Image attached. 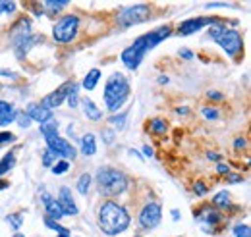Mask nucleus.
Listing matches in <instances>:
<instances>
[{"label": "nucleus", "mask_w": 251, "mask_h": 237, "mask_svg": "<svg viewBox=\"0 0 251 237\" xmlns=\"http://www.w3.org/2000/svg\"><path fill=\"white\" fill-rule=\"evenodd\" d=\"M29 27H31V22L27 18H22L14 27H12V35H14V41L16 39H22L25 35H29Z\"/></svg>", "instance_id": "18"}, {"label": "nucleus", "mask_w": 251, "mask_h": 237, "mask_svg": "<svg viewBox=\"0 0 251 237\" xmlns=\"http://www.w3.org/2000/svg\"><path fill=\"white\" fill-rule=\"evenodd\" d=\"M16 10V2H0V14H12Z\"/></svg>", "instance_id": "34"}, {"label": "nucleus", "mask_w": 251, "mask_h": 237, "mask_svg": "<svg viewBox=\"0 0 251 237\" xmlns=\"http://www.w3.org/2000/svg\"><path fill=\"white\" fill-rule=\"evenodd\" d=\"M8 185H10V183H8V181H4V179H0V191H2V189H6V187H8Z\"/></svg>", "instance_id": "49"}, {"label": "nucleus", "mask_w": 251, "mask_h": 237, "mask_svg": "<svg viewBox=\"0 0 251 237\" xmlns=\"http://www.w3.org/2000/svg\"><path fill=\"white\" fill-rule=\"evenodd\" d=\"M234 147H236V150H240V148L246 147V139H242V137H238L236 139V143H234Z\"/></svg>", "instance_id": "42"}, {"label": "nucleus", "mask_w": 251, "mask_h": 237, "mask_svg": "<svg viewBox=\"0 0 251 237\" xmlns=\"http://www.w3.org/2000/svg\"><path fill=\"white\" fill-rule=\"evenodd\" d=\"M151 18V10L145 6V4H137V6H131V8H126L118 14V25L120 27H131V25H137V24H143Z\"/></svg>", "instance_id": "6"}, {"label": "nucleus", "mask_w": 251, "mask_h": 237, "mask_svg": "<svg viewBox=\"0 0 251 237\" xmlns=\"http://www.w3.org/2000/svg\"><path fill=\"white\" fill-rule=\"evenodd\" d=\"M41 133H43L45 137H54V135H58V121L50 119V121H47V123H41Z\"/></svg>", "instance_id": "23"}, {"label": "nucleus", "mask_w": 251, "mask_h": 237, "mask_svg": "<svg viewBox=\"0 0 251 237\" xmlns=\"http://www.w3.org/2000/svg\"><path fill=\"white\" fill-rule=\"evenodd\" d=\"M205 220L213 226V224H219L220 220H222V216H220L217 210H209V212H207V216H205Z\"/></svg>", "instance_id": "33"}, {"label": "nucleus", "mask_w": 251, "mask_h": 237, "mask_svg": "<svg viewBox=\"0 0 251 237\" xmlns=\"http://www.w3.org/2000/svg\"><path fill=\"white\" fill-rule=\"evenodd\" d=\"M213 24H217L215 18H191V20H186L184 24H180L178 33L180 35H191V33H197L199 29H203L205 25H213Z\"/></svg>", "instance_id": "11"}, {"label": "nucleus", "mask_w": 251, "mask_h": 237, "mask_svg": "<svg viewBox=\"0 0 251 237\" xmlns=\"http://www.w3.org/2000/svg\"><path fill=\"white\" fill-rule=\"evenodd\" d=\"M43 203H45V207H47V214H49L50 220H60V218H64L62 207H60L58 201H54L49 193H43Z\"/></svg>", "instance_id": "14"}, {"label": "nucleus", "mask_w": 251, "mask_h": 237, "mask_svg": "<svg viewBox=\"0 0 251 237\" xmlns=\"http://www.w3.org/2000/svg\"><path fill=\"white\" fill-rule=\"evenodd\" d=\"M209 98H213V100H222L224 95H220V93H211V91H209Z\"/></svg>", "instance_id": "44"}, {"label": "nucleus", "mask_w": 251, "mask_h": 237, "mask_svg": "<svg viewBox=\"0 0 251 237\" xmlns=\"http://www.w3.org/2000/svg\"><path fill=\"white\" fill-rule=\"evenodd\" d=\"M81 152L85 156H93L97 152V141H95L93 133H87V135L81 137Z\"/></svg>", "instance_id": "19"}, {"label": "nucleus", "mask_w": 251, "mask_h": 237, "mask_svg": "<svg viewBox=\"0 0 251 237\" xmlns=\"http://www.w3.org/2000/svg\"><path fill=\"white\" fill-rule=\"evenodd\" d=\"M211 39H215L222 47V50L228 54V56H236L242 47H244V41H242V35L236 29H226L222 25H215L213 29L209 31Z\"/></svg>", "instance_id": "5"}, {"label": "nucleus", "mask_w": 251, "mask_h": 237, "mask_svg": "<svg viewBox=\"0 0 251 237\" xmlns=\"http://www.w3.org/2000/svg\"><path fill=\"white\" fill-rule=\"evenodd\" d=\"M217 172H219V174H226V176H228V174H230V168H228V164H222V162H220L219 166H217Z\"/></svg>", "instance_id": "41"}, {"label": "nucleus", "mask_w": 251, "mask_h": 237, "mask_svg": "<svg viewBox=\"0 0 251 237\" xmlns=\"http://www.w3.org/2000/svg\"><path fill=\"white\" fill-rule=\"evenodd\" d=\"M207 158H209V160H220V156L215 154V152H207Z\"/></svg>", "instance_id": "46"}, {"label": "nucleus", "mask_w": 251, "mask_h": 237, "mask_svg": "<svg viewBox=\"0 0 251 237\" xmlns=\"http://www.w3.org/2000/svg\"><path fill=\"white\" fill-rule=\"evenodd\" d=\"M89 187H91V176L89 174H81V178L77 179V191L81 195H87L89 193Z\"/></svg>", "instance_id": "24"}, {"label": "nucleus", "mask_w": 251, "mask_h": 237, "mask_svg": "<svg viewBox=\"0 0 251 237\" xmlns=\"http://www.w3.org/2000/svg\"><path fill=\"white\" fill-rule=\"evenodd\" d=\"M14 164H16V154H14V152H8V154L0 160V178H2L4 174H8V172L14 168Z\"/></svg>", "instance_id": "21"}, {"label": "nucleus", "mask_w": 251, "mask_h": 237, "mask_svg": "<svg viewBox=\"0 0 251 237\" xmlns=\"http://www.w3.org/2000/svg\"><path fill=\"white\" fill-rule=\"evenodd\" d=\"M95 178H97L99 191L106 197H118L127 187V178L120 170H114V168H99Z\"/></svg>", "instance_id": "4"}, {"label": "nucleus", "mask_w": 251, "mask_h": 237, "mask_svg": "<svg viewBox=\"0 0 251 237\" xmlns=\"http://www.w3.org/2000/svg\"><path fill=\"white\" fill-rule=\"evenodd\" d=\"M81 106H83V112H85L87 119H91V121H99V119L102 118V110L95 104L91 98H83V100H81Z\"/></svg>", "instance_id": "17"}, {"label": "nucleus", "mask_w": 251, "mask_h": 237, "mask_svg": "<svg viewBox=\"0 0 251 237\" xmlns=\"http://www.w3.org/2000/svg\"><path fill=\"white\" fill-rule=\"evenodd\" d=\"M68 168H70V162H68V160H60V162H56V164L52 166V174H56V176L66 174V172H68Z\"/></svg>", "instance_id": "29"}, {"label": "nucleus", "mask_w": 251, "mask_h": 237, "mask_svg": "<svg viewBox=\"0 0 251 237\" xmlns=\"http://www.w3.org/2000/svg\"><path fill=\"white\" fill-rule=\"evenodd\" d=\"M47 139V145H49V150H52L56 156H62L66 160H74L75 158V154H77V150L72 147L66 139L62 137H58V135H54V137H45Z\"/></svg>", "instance_id": "10"}, {"label": "nucleus", "mask_w": 251, "mask_h": 237, "mask_svg": "<svg viewBox=\"0 0 251 237\" xmlns=\"http://www.w3.org/2000/svg\"><path fill=\"white\" fill-rule=\"evenodd\" d=\"M172 218H174V220H178V218H180V214H178V210H172Z\"/></svg>", "instance_id": "51"}, {"label": "nucleus", "mask_w": 251, "mask_h": 237, "mask_svg": "<svg viewBox=\"0 0 251 237\" xmlns=\"http://www.w3.org/2000/svg\"><path fill=\"white\" fill-rule=\"evenodd\" d=\"M99 224L106 236H118V234L127 230L129 214L126 212L124 207H120L112 201H106L99 208Z\"/></svg>", "instance_id": "2"}, {"label": "nucleus", "mask_w": 251, "mask_h": 237, "mask_svg": "<svg viewBox=\"0 0 251 237\" xmlns=\"http://www.w3.org/2000/svg\"><path fill=\"white\" fill-rule=\"evenodd\" d=\"M27 116L31 119H35V121H39V123H47V121L52 119V112L47 110V108L41 106V104H31L29 110H27Z\"/></svg>", "instance_id": "15"}, {"label": "nucleus", "mask_w": 251, "mask_h": 237, "mask_svg": "<svg viewBox=\"0 0 251 237\" xmlns=\"http://www.w3.org/2000/svg\"><path fill=\"white\" fill-rule=\"evenodd\" d=\"M129 96V81L122 73H112L104 87V100L110 112H118V108L124 104Z\"/></svg>", "instance_id": "3"}, {"label": "nucleus", "mask_w": 251, "mask_h": 237, "mask_svg": "<svg viewBox=\"0 0 251 237\" xmlns=\"http://www.w3.org/2000/svg\"><path fill=\"white\" fill-rule=\"evenodd\" d=\"M203 116L207 119H219V112L215 108H203Z\"/></svg>", "instance_id": "37"}, {"label": "nucleus", "mask_w": 251, "mask_h": 237, "mask_svg": "<svg viewBox=\"0 0 251 237\" xmlns=\"http://www.w3.org/2000/svg\"><path fill=\"white\" fill-rule=\"evenodd\" d=\"M0 73H2L4 77H16V73H14V71H6V70H0Z\"/></svg>", "instance_id": "45"}, {"label": "nucleus", "mask_w": 251, "mask_h": 237, "mask_svg": "<svg viewBox=\"0 0 251 237\" xmlns=\"http://www.w3.org/2000/svg\"><path fill=\"white\" fill-rule=\"evenodd\" d=\"M193 189H195V193H197V195H205V193H207V185H205L203 181H197Z\"/></svg>", "instance_id": "38"}, {"label": "nucleus", "mask_w": 251, "mask_h": 237, "mask_svg": "<svg viewBox=\"0 0 251 237\" xmlns=\"http://www.w3.org/2000/svg\"><path fill=\"white\" fill-rule=\"evenodd\" d=\"M226 179H228L230 183H240V181H244V178H242L240 174H228V176H226Z\"/></svg>", "instance_id": "39"}, {"label": "nucleus", "mask_w": 251, "mask_h": 237, "mask_svg": "<svg viewBox=\"0 0 251 237\" xmlns=\"http://www.w3.org/2000/svg\"><path fill=\"white\" fill-rule=\"evenodd\" d=\"M160 218H162V210L158 203H149L145 205L141 214H139V224L143 230H153L160 224Z\"/></svg>", "instance_id": "9"}, {"label": "nucleus", "mask_w": 251, "mask_h": 237, "mask_svg": "<svg viewBox=\"0 0 251 237\" xmlns=\"http://www.w3.org/2000/svg\"><path fill=\"white\" fill-rule=\"evenodd\" d=\"M234 236H236V237H251L250 226H246V224L236 226V228H234Z\"/></svg>", "instance_id": "31"}, {"label": "nucleus", "mask_w": 251, "mask_h": 237, "mask_svg": "<svg viewBox=\"0 0 251 237\" xmlns=\"http://www.w3.org/2000/svg\"><path fill=\"white\" fill-rule=\"evenodd\" d=\"M58 205L62 207L64 216H66V214L75 216V214L79 212V210H77V205H75V201H74V197H72V191H70L68 187H62V189H60V199H58Z\"/></svg>", "instance_id": "13"}, {"label": "nucleus", "mask_w": 251, "mask_h": 237, "mask_svg": "<svg viewBox=\"0 0 251 237\" xmlns=\"http://www.w3.org/2000/svg\"><path fill=\"white\" fill-rule=\"evenodd\" d=\"M77 85L74 83V81H68V83H64L62 87H58V89L54 91V93H50V95H47L45 98H43V104L41 106H45L47 110H54V108H58L60 104H62L64 100L68 98V95L72 93V91L75 89Z\"/></svg>", "instance_id": "8"}, {"label": "nucleus", "mask_w": 251, "mask_h": 237, "mask_svg": "<svg viewBox=\"0 0 251 237\" xmlns=\"http://www.w3.org/2000/svg\"><path fill=\"white\" fill-rule=\"evenodd\" d=\"M8 222H12L14 230H18V228H20V214H16V216H10V218H8Z\"/></svg>", "instance_id": "40"}, {"label": "nucleus", "mask_w": 251, "mask_h": 237, "mask_svg": "<svg viewBox=\"0 0 251 237\" xmlns=\"http://www.w3.org/2000/svg\"><path fill=\"white\" fill-rule=\"evenodd\" d=\"M77 27H79V20L75 16H64L62 20L54 25L52 29V35L58 43H70L75 33H77Z\"/></svg>", "instance_id": "7"}, {"label": "nucleus", "mask_w": 251, "mask_h": 237, "mask_svg": "<svg viewBox=\"0 0 251 237\" xmlns=\"http://www.w3.org/2000/svg\"><path fill=\"white\" fill-rule=\"evenodd\" d=\"M45 224H47V226H49L52 232H56V234H58V237H70V232H68L66 228H62L58 222H54V220L47 218V220H45Z\"/></svg>", "instance_id": "25"}, {"label": "nucleus", "mask_w": 251, "mask_h": 237, "mask_svg": "<svg viewBox=\"0 0 251 237\" xmlns=\"http://www.w3.org/2000/svg\"><path fill=\"white\" fill-rule=\"evenodd\" d=\"M126 118H127V114H120V116H112V118L108 119L114 127H118V129H124V125H126Z\"/></svg>", "instance_id": "30"}, {"label": "nucleus", "mask_w": 251, "mask_h": 237, "mask_svg": "<svg viewBox=\"0 0 251 237\" xmlns=\"http://www.w3.org/2000/svg\"><path fill=\"white\" fill-rule=\"evenodd\" d=\"M176 112H178V114H188V108H178Z\"/></svg>", "instance_id": "50"}, {"label": "nucleus", "mask_w": 251, "mask_h": 237, "mask_svg": "<svg viewBox=\"0 0 251 237\" xmlns=\"http://www.w3.org/2000/svg\"><path fill=\"white\" fill-rule=\"evenodd\" d=\"M16 119H18V123H20L22 127H29V125H31V118H29L25 112H16Z\"/></svg>", "instance_id": "32"}, {"label": "nucleus", "mask_w": 251, "mask_h": 237, "mask_svg": "<svg viewBox=\"0 0 251 237\" xmlns=\"http://www.w3.org/2000/svg\"><path fill=\"white\" fill-rule=\"evenodd\" d=\"M180 56H182V58H186V60H193V54H191L189 50H186V48H182V50H180Z\"/></svg>", "instance_id": "43"}, {"label": "nucleus", "mask_w": 251, "mask_h": 237, "mask_svg": "<svg viewBox=\"0 0 251 237\" xmlns=\"http://www.w3.org/2000/svg\"><path fill=\"white\" fill-rule=\"evenodd\" d=\"M170 33H172V29H170L168 25H164V27H157L155 31L145 33V35H141L139 39H135L133 45L127 47L124 52H122V62H124V66L127 70H137L139 64L143 62V56H145L151 48H155L158 43H162L164 39H168Z\"/></svg>", "instance_id": "1"}, {"label": "nucleus", "mask_w": 251, "mask_h": 237, "mask_svg": "<svg viewBox=\"0 0 251 237\" xmlns=\"http://www.w3.org/2000/svg\"><path fill=\"white\" fill-rule=\"evenodd\" d=\"M68 4H70L68 0H49V2H43V8H47L49 14H56L62 8H66Z\"/></svg>", "instance_id": "22"}, {"label": "nucleus", "mask_w": 251, "mask_h": 237, "mask_svg": "<svg viewBox=\"0 0 251 237\" xmlns=\"http://www.w3.org/2000/svg\"><path fill=\"white\" fill-rule=\"evenodd\" d=\"M16 119V108L14 104L6 102V100H0V125H8Z\"/></svg>", "instance_id": "16"}, {"label": "nucleus", "mask_w": 251, "mask_h": 237, "mask_svg": "<svg viewBox=\"0 0 251 237\" xmlns=\"http://www.w3.org/2000/svg\"><path fill=\"white\" fill-rule=\"evenodd\" d=\"M14 237H25V236H22V234H16Z\"/></svg>", "instance_id": "53"}, {"label": "nucleus", "mask_w": 251, "mask_h": 237, "mask_svg": "<svg viewBox=\"0 0 251 237\" xmlns=\"http://www.w3.org/2000/svg\"><path fill=\"white\" fill-rule=\"evenodd\" d=\"M16 141V135L10 133V131H2L0 133V145H6V143H14Z\"/></svg>", "instance_id": "35"}, {"label": "nucleus", "mask_w": 251, "mask_h": 237, "mask_svg": "<svg viewBox=\"0 0 251 237\" xmlns=\"http://www.w3.org/2000/svg\"><path fill=\"white\" fill-rule=\"evenodd\" d=\"M104 137H106V143H112V133L110 131H104Z\"/></svg>", "instance_id": "48"}, {"label": "nucleus", "mask_w": 251, "mask_h": 237, "mask_svg": "<svg viewBox=\"0 0 251 237\" xmlns=\"http://www.w3.org/2000/svg\"><path fill=\"white\" fill-rule=\"evenodd\" d=\"M143 152H145V156H153V148L151 147H145L143 148Z\"/></svg>", "instance_id": "47"}, {"label": "nucleus", "mask_w": 251, "mask_h": 237, "mask_svg": "<svg viewBox=\"0 0 251 237\" xmlns=\"http://www.w3.org/2000/svg\"><path fill=\"white\" fill-rule=\"evenodd\" d=\"M158 83H168V77H158Z\"/></svg>", "instance_id": "52"}, {"label": "nucleus", "mask_w": 251, "mask_h": 237, "mask_svg": "<svg viewBox=\"0 0 251 237\" xmlns=\"http://www.w3.org/2000/svg\"><path fill=\"white\" fill-rule=\"evenodd\" d=\"M213 203H215L217 207H228V205H230V195H228L226 191H220L219 195L213 199Z\"/></svg>", "instance_id": "27"}, {"label": "nucleus", "mask_w": 251, "mask_h": 237, "mask_svg": "<svg viewBox=\"0 0 251 237\" xmlns=\"http://www.w3.org/2000/svg\"><path fill=\"white\" fill-rule=\"evenodd\" d=\"M149 129H151L153 133H157V135H162V133L168 129V125H166L164 119H153L151 125H149Z\"/></svg>", "instance_id": "26"}, {"label": "nucleus", "mask_w": 251, "mask_h": 237, "mask_svg": "<svg viewBox=\"0 0 251 237\" xmlns=\"http://www.w3.org/2000/svg\"><path fill=\"white\" fill-rule=\"evenodd\" d=\"M77 102H79V96H77V87H75V89L68 95V104H70L72 108H75V106H77Z\"/></svg>", "instance_id": "36"}, {"label": "nucleus", "mask_w": 251, "mask_h": 237, "mask_svg": "<svg viewBox=\"0 0 251 237\" xmlns=\"http://www.w3.org/2000/svg\"><path fill=\"white\" fill-rule=\"evenodd\" d=\"M56 158H58V156H56L52 150H49V148H47V150H45V154H43V164H45L47 168H49V166H54V164H56Z\"/></svg>", "instance_id": "28"}, {"label": "nucleus", "mask_w": 251, "mask_h": 237, "mask_svg": "<svg viewBox=\"0 0 251 237\" xmlns=\"http://www.w3.org/2000/svg\"><path fill=\"white\" fill-rule=\"evenodd\" d=\"M99 79H100V71L95 68V70H91V71L85 75V79H83V89L93 91L95 87H97V83H99Z\"/></svg>", "instance_id": "20"}, {"label": "nucleus", "mask_w": 251, "mask_h": 237, "mask_svg": "<svg viewBox=\"0 0 251 237\" xmlns=\"http://www.w3.org/2000/svg\"><path fill=\"white\" fill-rule=\"evenodd\" d=\"M43 41V35H25L22 39H16L14 41V50H16V56L18 58H24L29 48H31L35 43H41Z\"/></svg>", "instance_id": "12"}]
</instances>
